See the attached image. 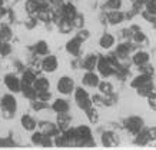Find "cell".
Instances as JSON below:
<instances>
[{
    "mask_svg": "<svg viewBox=\"0 0 156 150\" xmlns=\"http://www.w3.org/2000/svg\"><path fill=\"white\" fill-rule=\"evenodd\" d=\"M70 104L66 99H56L52 103V110L55 113H69Z\"/></svg>",
    "mask_w": 156,
    "mask_h": 150,
    "instance_id": "14",
    "label": "cell"
},
{
    "mask_svg": "<svg viewBox=\"0 0 156 150\" xmlns=\"http://www.w3.org/2000/svg\"><path fill=\"white\" fill-rule=\"evenodd\" d=\"M6 42H2V40H0V53H2V49H3V44H5Z\"/></svg>",
    "mask_w": 156,
    "mask_h": 150,
    "instance_id": "52",
    "label": "cell"
},
{
    "mask_svg": "<svg viewBox=\"0 0 156 150\" xmlns=\"http://www.w3.org/2000/svg\"><path fill=\"white\" fill-rule=\"evenodd\" d=\"M57 122L56 124L59 126V129H60L62 131L63 130H66L67 127L70 126V116L67 114V113H57V119H56Z\"/></svg>",
    "mask_w": 156,
    "mask_h": 150,
    "instance_id": "21",
    "label": "cell"
},
{
    "mask_svg": "<svg viewBox=\"0 0 156 150\" xmlns=\"http://www.w3.org/2000/svg\"><path fill=\"white\" fill-rule=\"evenodd\" d=\"M70 22H72L73 29H77V30H79V29H83V26H85V19H83L82 14H76Z\"/></svg>",
    "mask_w": 156,
    "mask_h": 150,
    "instance_id": "36",
    "label": "cell"
},
{
    "mask_svg": "<svg viewBox=\"0 0 156 150\" xmlns=\"http://www.w3.org/2000/svg\"><path fill=\"white\" fill-rule=\"evenodd\" d=\"M149 60H151L149 53H147V52H143V50H139V52H136L135 54H133V57H132L133 65L137 66V67H140V66H143V65H147V63H149Z\"/></svg>",
    "mask_w": 156,
    "mask_h": 150,
    "instance_id": "15",
    "label": "cell"
},
{
    "mask_svg": "<svg viewBox=\"0 0 156 150\" xmlns=\"http://www.w3.org/2000/svg\"><path fill=\"white\" fill-rule=\"evenodd\" d=\"M34 80H36V73L33 70H24L22 75V79H20L22 87L23 86H33Z\"/></svg>",
    "mask_w": 156,
    "mask_h": 150,
    "instance_id": "22",
    "label": "cell"
},
{
    "mask_svg": "<svg viewBox=\"0 0 156 150\" xmlns=\"http://www.w3.org/2000/svg\"><path fill=\"white\" fill-rule=\"evenodd\" d=\"M108 10H120L122 7V0H106V3L103 6Z\"/></svg>",
    "mask_w": 156,
    "mask_h": 150,
    "instance_id": "34",
    "label": "cell"
},
{
    "mask_svg": "<svg viewBox=\"0 0 156 150\" xmlns=\"http://www.w3.org/2000/svg\"><path fill=\"white\" fill-rule=\"evenodd\" d=\"M70 145L69 141H67V139L65 136H63V133H59L57 136H55V139H53V146H56V147H67V146Z\"/></svg>",
    "mask_w": 156,
    "mask_h": 150,
    "instance_id": "32",
    "label": "cell"
},
{
    "mask_svg": "<svg viewBox=\"0 0 156 150\" xmlns=\"http://www.w3.org/2000/svg\"><path fill=\"white\" fill-rule=\"evenodd\" d=\"M115 42H116V40H115V37L110 33H105L99 40V46L102 47V49H105V50H110V49L115 46Z\"/></svg>",
    "mask_w": 156,
    "mask_h": 150,
    "instance_id": "20",
    "label": "cell"
},
{
    "mask_svg": "<svg viewBox=\"0 0 156 150\" xmlns=\"http://www.w3.org/2000/svg\"><path fill=\"white\" fill-rule=\"evenodd\" d=\"M33 87L39 92H46V90H49V87H50V82H49V79H46V77H36V80H34L33 83Z\"/></svg>",
    "mask_w": 156,
    "mask_h": 150,
    "instance_id": "24",
    "label": "cell"
},
{
    "mask_svg": "<svg viewBox=\"0 0 156 150\" xmlns=\"http://www.w3.org/2000/svg\"><path fill=\"white\" fill-rule=\"evenodd\" d=\"M96 69H98V72H99V75H102L103 77H109V76H112L115 73L113 65L110 63V60H109L108 57H103V56L98 57Z\"/></svg>",
    "mask_w": 156,
    "mask_h": 150,
    "instance_id": "5",
    "label": "cell"
},
{
    "mask_svg": "<svg viewBox=\"0 0 156 150\" xmlns=\"http://www.w3.org/2000/svg\"><path fill=\"white\" fill-rule=\"evenodd\" d=\"M151 77H152V76H147V75L140 73V75H137L136 77L132 80L130 86H132L133 89H137L139 86H142V85H145V83H147V82H151Z\"/></svg>",
    "mask_w": 156,
    "mask_h": 150,
    "instance_id": "26",
    "label": "cell"
},
{
    "mask_svg": "<svg viewBox=\"0 0 156 150\" xmlns=\"http://www.w3.org/2000/svg\"><path fill=\"white\" fill-rule=\"evenodd\" d=\"M57 26H59V30H60L63 34H66V33L72 32V29H73L72 22H70V20H67V19H65V17H62V19L57 22Z\"/></svg>",
    "mask_w": 156,
    "mask_h": 150,
    "instance_id": "30",
    "label": "cell"
},
{
    "mask_svg": "<svg viewBox=\"0 0 156 150\" xmlns=\"http://www.w3.org/2000/svg\"><path fill=\"white\" fill-rule=\"evenodd\" d=\"M76 37L79 39L80 42H85V40L89 39V32L85 30V29H79V33H77V36H76Z\"/></svg>",
    "mask_w": 156,
    "mask_h": 150,
    "instance_id": "45",
    "label": "cell"
},
{
    "mask_svg": "<svg viewBox=\"0 0 156 150\" xmlns=\"http://www.w3.org/2000/svg\"><path fill=\"white\" fill-rule=\"evenodd\" d=\"M3 14H5V9H3V6H2V7H0V17H2Z\"/></svg>",
    "mask_w": 156,
    "mask_h": 150,
    "instance_id": "51",
    "label": "cell"
},
{
    "mask_svg": "<svg viewBox=\"0 0 156 150\" xmlns=\"http://www.w3.org/2000/svg\"><path fill=\"white\" fill-rule=\"evenodd\" d=\"M86 116H87V119H89L92 123H96L98 122V119H99V114H98V112H96V109L93 107V106H90L87 110H85Z\"/></svg>",
    "mask_w": 156,
    "mask_h": 150,
    "instance_id": "37",
    "label": "cell"
},
{
    "mask_svg": "<svg viewBox=\"0 0 156 150\" xmlns=\"http://www.w3.org/2000/svg\"><path fill=\"white\" fill-rule=\"evenodd\" d=\"M108 23L112 24V26H118V24L123 23L125 22V13H122L120 10H110L108 13Z\"/></svg>",
    "mask_w": 156,
    "mask_h": 150,
    "instance_id": "12",
    "label": "cell"
},
{
    "mask_svg": "<svg viewBox=\"0 0 156 150\" xmlns=\"http://www.w3.org/2000/svg\"><path fill=\"white\" fill-rule=\"evenodd\" d=\"M82 83H83V86H87V87H98L100 83V79L93 70H89L85 73L83 79H82Z\"/></svg>",
    "mask_w": 156,
    "mask_h": 150,
    "instance_id": "11",
    "label": "cell"
},
{
    "mask_svg": "<svg viewBox=\"0 0 156 150\" xmlns=\"http://www.w3.org/2000/svg\"><path fill=\"white\" fill-rule=\"evenodd\" d=\"M132 2H135V0H132Z\"/></svg>",
    "mask_w": 156,
    "mask_h": 150,
    "instance_id": "55",
    "label": "cell"
},
{
    "mask_svg": "<svg viewBox=\"0 0 156 150\" xmlns=\"http://www.w3.org/2000/svg\"><path fill=\"white\" fill-rule=\"evenodd\" d=\"M125 127H126V130H128L130 134H136L142 127H145V124H143L142 117L132 116V117H128L125 120Z\"/></svg>",
    "mask_w": 156,
    "mask_h": 150,
    "instance_id": "7",
    "label": "cell"
},
{
    "mask_svg": "<svg viewBox=\"0 0 156 150\" xmlns=\"http://www.w3.org/2000/svg\"><path fill=\"white\" fill-rule=\"evenodd\" d=\"M22 93L26 99L29 100H34V99H37V90L34 89L33 86H23L22 87Z\"/></svg>",
    "mask_w": 156,
    "mask_h": 150,
    "instance_id": "29",
    "label": "cell"
},
{
    "mask_svg": "<svg viewBox=\"0 0 156 150\" xmlns=\"http://www.w3.org/2000/svg\"><path fill=\"white\" fill-rule=\"evenodd\" d=\"M75 102L77 104V107L82 109L83 112L92 106V99H90L89 93L86 92L83 87H77L75 89Z\"/></svg>",
    "mask_w": 156,
    "mask_h": 150,
    "instance_id": "3",
    "label": "cell"
},
{
    "mask_svg": "<svg viewBox=\"0 0 156 150\" xmlns=\"http://www.w3.org/2000/svg\"><path fill=\"white\" fill-rule=\"evenodd\" d=\"M76 134H75V141L76 146H82V147H93L95 146V140H93V136H92V131H90L89 126H82L76 127Z\"/></svg>",
    "mask_w": 156,
    "mask_h": 150,
    "instance_id": "1",
    "label": "cell"
},
{
    "mask_svg": "<svg viewBox=\"0 0 156 150\" xmlns=\"http://www.w3.org/2000/svg\"><path fill=\"white\" fill-rule=\"evenodd\" d=\"M59 67V60L56 56L53 54H46L43 57V60L40 61V69L46 73H55Z\"/></svg>",
    "mask_w": 156,
    "mask_h": 150,
    "instance_id": "6",
    "label": "cell"
},
{
    "mask_svg": "<svg viewBox=\"0 0 156 150\" xmlns=\"http://www.w3.org/2000/svg\"><path fill=\"white\" fill-rule=\"evenodd\" d=\"M147 103H149L152 110H156V93L155 92H152V93L147 96Z\"/></svg>",
    "mask_w": 156,
    "mask_h": 150,
    "instance_id": "44",
    "label": "cell"
},
{
    "mask_svg": "<svg viewBox=\"0 0 156 150\" xmlns=\"http://www.w3.org/2000/svg\"><path fill=\"white\" fill-rule=\"evenodd\" d=\"M5 86L12 92V93H20V92H22L20 79L16 75H12V73L5 76Z\"/></svg>",
    "mask_w": 156,
    "mask_h": 150,
    "instance_id": "8",
    "label": "cell"
},
{
    "mask_svg": "<svg viewBox=\"0 0 156 150\" xmlns=\"http://www.w3.org/2000/svg\"><path fill=\"white\" fill-rule=\"evenodd\" d=\"M20 123H22V127L27 131H34L36 127H37V122L30 114H23L22 119H20Z\"/></svg>",
    "mask_w": 156,
    "mask_h": 150,
    "instance_id": "16",
    "label": "cell"
},
{
    "mask_svg": "<svg viewBox=\"0 0 156 150\" xmlns=\"http://www.w3.org/2000/svg\"><path fill=\"white\" fill-rule=\"evenodd\" d=\"M33 50L36 54H39V56H46V54H49V46L46 42H43V40H40V42H37L36 44H34Z\"/></svg>",
    "mask_w": 156,
    "mask_h": 150,
    "instance_id": "27",
    "label": "cell"
},
{
    "mask_svg": "<svg viewBox=\"0 0 156 150\" xmlns=\"http://www.w3.org/2000/svg\"><path fill=\"white\" fill-rule=\"evenodd\" d=\"M36 2H39V3H44L46 0H36Z\"/></svg>",
    "mask_w": 156,
    "mask_h": 150,
    "instance_id": "54",
    "label": "cell"
},
{
    "mask_svg": "<svg viewBox=\"0 0 156 150\" xmlns=\"http://www.w3.org/2000/svg\"><path fill=\"white\" fill-rule=\"evenodd\" d=\"M80 47H82V42L77 37L70 39L66 43V52L72 56H79L80 54Z\"/></svg>",
    "mask_w": 156,
    "mask_h": 150,
    "instance_id": "13",
    "label": "cell"
},
{
    "mask_svg": "<svg viewBox=\"0 0 156 150\" xmlns=\"http://www.w3.org/2000/svg\"><path fill=\"white\" fill-rule=\"evenodd\" d=\"M0 107H2V112H3V116L7 119L13 117L16 110H17V100L12 93L5 94L2 100H0Z\"/></svg>",
    "mask_w": 156,
    "mask_h": 150,
    "instance_id": "2",
    "label": "cell"
},
{
    "mask_svg": "<svg viewBox=\"0 0 156 150\" xmlns=\"http://www.w3.org/2000/svg\"><path fill=\"white\" fill-rule=\"evenodd\" d=\"M42 137H43V133L40 130L39 131H34L33 134H32V137H30V140H32V143L36 146H40V141H42Z\"/></svg>",
    "mask_w": 156,
    "mask_h": 150,
    "instance_id": "40",
    "label": "cell"
},
{
    "mask_svg": "<svg viewBox=\"0 0 156 150\" xmlns=\"http://www.w3.org/2000/svg\"><path fill=\"white\" fill-rule=\"evenodd\" d=\"M3 5H5V0H0V7H2Z\"/></svg>",
    "mask_w": 156,
    "mask_h": 150,
    "instance_id": "53",
    "label": "cell"
},
{
    "mask_svg": "<svg viewBox=\"0 0 156 150\" xmlns=\"http://www.w3.org/2000/svg\"><path fill=\"white\" fill-rule=\"evenodd\" d=\"M13 146V140L7 137V139H0V147H12Z\"/></svg>",
    "mask_w": 156,
    "mask_h": 150,
    "instance_id": "46",
    "label": "cell"
},
{
    "mask_svg": "<svg viewBox=\"0 0 156 150\" xmlns=\"http://www.w3.org/2000/svg\"><path fill=\"white\" fill-rule=\"evenodd\" d=\"M132 40L136 43V44H145L146 40H147V37H146L145 33H142L140 30H139V32H135L132 34Z\"/></svg>",
    "mask_w": 156,
    "mask_h": 150,
    "instance_id": "35",
    "label": "cell"
},
{
    "mask_svg": "<svg viewBox=\"0 0 156 150\" xmlns=\"http://www.w3.org/2000/svg\"><path fill=\"white\" fill-rule=\"evenodd\" d=\"M60 12H62V16L67 20H72L77 14V10H76V7L72 3H63V6L60 7Z\"/></svg>",
    "mask_w": 156,
    "mask_h": 150,
    "instance_id": "19",
    "label": "cell"
},
{
    "mask_svg": "<svg viewBox=\"0 0 156 150\" xmlns=\"http://www.w3.org/2000/svg\"><path fill=\"white\" fill-rule=\"evenodd\" d=\"M92 104H96V106H103V97H100L99 94H95L92 97Z\"/></svg>",
    "mask_w": 156,
    "mask_h": 150,
    "instance_id": "47",
    "label": "cell"
},
{
    "mask_svg": "<svg viewBox=\"0 0 156 150\" xmlns=\"http://www.w3.org/2000/svg\"><path fill=\"white\" fill-rule=\"evenodd\" d=\"M37 99H39V100H42V102H46V103H48L49 100L52 99V94H50V92H49V90H46V92H39V93H37Z\"/></svg>",
    "mask_w": 156,
    "mask_h": 150,
    "instance_id": "43",
    "label": "cell"
},
{
    "mask_svg": "<svg viewBox=\"0 0 156 150\" xmlns=\"http://www.w3.org/2000/svg\"><path fill=\"white\" fill-rule=\"evenodd\" d=\"M96 65H98V56L96 54H89V56L85 57V60L82 63V67L86 72H89V70H95Z\"/></svg>",
    "mask_w": 156,
    "mask_h": 150,
    "instance_id": "23",
    "label": "cell"
},
{
    "mask_svg": "<svg viewBox=\"0 0 156 150\" xmlns=\"http://www.w3.org/2000/svg\"><path fill=\"white\" fill-rule=\"evenodd\" d=\"M100 141L105 147H115L119 145V137L113 131H103V134L100 136Z\"/></svg>",
    "mask_w": 156,
    "mask_h": 150,
    "instance_id": "10",
    "label": "cell"
},
{
    "mask_svg": "<svg viewBox=\"0 0 156 150\" xmlns=\"http://www.w3.org/2000/svg\"><path fill=\"white\" fill-rule=\"evenodd\" d=\"M12 30L9 29V26H6V24H3V26H0V40L2 42H6L9 43L10 40H12Z\"/></svg>",
    "mask_w": 156,
    "mask_h": 150,
    "instance_id": "31",
    "label": "cell"
},
{
    "mask_svg": "<svg viewBox=\"0 0 156 150\" xmlns=\"http://www.w3.org/2000/svg\"><path fill=\"white\" fill-rule=\"evenodd\" d=\"M32 107H33V110H36V112H40V110L48 107V104H46V102H42V100H39V99H34L33 103H32Z\"/></svg>",
    "mask_w": 156,
    "mask_h": 150,
    "instance_id": "39",
    "label": "cell"
},
{
    "mask_svg": "<svg viewBox=\"0 0 156 150\" xmlns=\"http://www.w3.org/2000/svg\"><path fill=\"white\" fill-rule=\"evenodd\" d=\"M24 9H26V12H27L30 16H34V14H37V12L40 10V3L36 2V0H27L26 5H24Z\"/></svg>",
    "mask_w": 156,
    "mask_h": 150,
    "instance_id": "25",
    "label": "cell"
},
{
    "mask_svg": "<svg viewBox=\"0 0 156 150\" xmlns=\"http://www.w3.org/2000/svg\"><path fill=\"white\" fill-rule=\"evenodd\" d=\"M10 52H12V46H10L9 43H5L0 54H2V56H7V54H10Z\"/></svg>",
    "mask_w": 156,
    "mask_h": 150,
    "instance_id": "48",
    "label": "cell"
},
{
    "mask_svg": "<svg viewBox=\"0 0 156 150\" xmlns=\"http://www.w3.org/2000/svg\"><path fill=\"white\" fill-rule=\"evenodd\" d=\"M135 136H136L135 137V145H137V146H145V145H147V143L151 141L149 131H147L146 127H142V129L137 131Z\"/></svg>",
    "mask_w": 156,
    "mask_h": 150,
    "instance_id": "17",
    "label": "cell"
},
{
    "mask_svg": "<svg viewBox=\"0 0 156 150\" xmlns=\"http://www.w3.org/2000/svg\"><path fill=\"white\" fill-rule=\"evenodd\" d=\"M40 146H42V147H52V146H53V139L50 136L43 134L42 141H40Z\"/></svg>",
    "mask_w": 156,
    "mask_h": 150,
    "instance_id": "41",
    "label": "cell"
},
{
    "mask_svg": "<svg viewBox=\"0 0 156 150\" xmlns=\"http://www.w3.org/2000/svg\"><path fill=\"white\" fill-rule=\"evenodd\" d=\"M147 131H149V137H151V140H156V126L147 129Z\"/></svg>",
    "mask_w": 156,
    "mask_h": 150,
    "instance_id": "49",
    "label": "cell"
},
{
    "mask_svg": "<svg viewBox=\"0 0 156 150\" xmlns=\"http://www.w3.org/2000/svg\"><path fill=\"white\" fill-rule=\"evenodd\" d=\"M39 129H40V131H42L43 134L50 136V137L57 136V134L62 131L60 129H59V126L53 122H42L40 124H39Z\"/></svg>",
    "mask_w": 156,
    "mask_h": 150,
    "instance_id": "9",
    "label": "cell"
},
{
    "mask_svg": "<svg viewBox=\"0 0 156 150\" xmlns=\"http://www.w3.org/2000/svg\"><path fill=\"white\" fill-rule=\"evenodd\" d=\"M145 10L149 14L156 16V0H147L146 3H145Z\"/></svg>",
    "mask_w": 156,
    "mask_h": 150,
    "instance_id": "38",
    "label": "cell"
},
{
    "mask_svg": "<svg viewBox=\"0 0 156 150\" xmlns=\"http://www.w3.org/2000/svg\"><path fill=\"white\" fill-rule=\"evenodd\" d=\"M139 70H140V73L147 75V76H152V75H153V72H155V70H153V67H152L149 63H147V65L140 66V67H139Z\"/></svg>",
    "mask_w": 156,
    "mask_h": 150,
    "instance_id": "42",
    "label": "cell"
},
{
    "mask_svg": "<svg viewBox=\"0 0 156 150\" xmlns=\"http://www.w3.org/2000/svg\"><path fill=\"white\" fill-rule=\"evenodd\" d=\"M56 89L63 96H69V94L75 92V80L69 77V76H62L60 79L57 80Z\"/></svg>",
    "mask_w": 156,
    "mask_h": 150,
    "instance_id": "4",
    "label": "cell"
},
{
    "mask_svg": "<svg viewBox=\"0 0 156 150\" xmlns=\"http://www.w3.org/2000/svg\"><path fill=\"white\" fill-rule=\"evenodd\" d=\"M132 52V46L128 44V43H120L116 46L115 49V56L118 57V59H126V57L130 54Z\"/></svg>",
    "mask_w": 156,
    "mask_h": 150,
    "instance_id": "18",
    "label": "cell"
},
{
    "mask_svg": "<svg viewBox=\"0 0 156 150\" xmlns=\"http://www.w3.org/2000/svg\"><path fill=\"white\" fill-rule=\"evenodd\" d=\"M136 90H137V94H139V96L147 97V96L153 92V83H152V82H147V83H145V85L139 86Z\"/></svg>",
    "mask_w": 156,
    "mask_h": 150,
    "instance_id": "28",
    "label": "cell"
},
{
    "mask_svg": "<svg viewBox=\"0 0 156 150\" xmlns=\"http://www.w3.org/2000/svg\"><path fill=\"white\" fill-rule=\"evenodd\" d=\"M98 87H99L100 93L105 94V96L113 93V86H112V83H109V82H100Z\"/></svg>",
    "mask_w": 156,
    "mask_h": 150,
    "instance_id": "33",
    "label": "cell"
},
{
    "mask_svg": "<svg viewBox=\"0 0 156 150\" xmlns=\"http://www.w3.org/2000/svg\"><path fill=\"white\" fill-rule=\"evenodd\" d=\"M50 2H52L53 6H57L59 9H60L62 6H63V0H50Z\"/></svg>",
    "mask_w": 156,
    "mask_h": 150,
    "instance_id": "50",
    "label": "cell"
}]
</instances>
